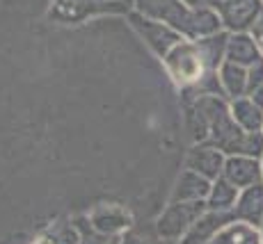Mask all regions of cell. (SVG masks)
I'll use <instances>...</instances> for the list:
<instances>
[{"label": "cell", "instance_id": "6da1fadb", "mask_svg": "<svg viewBox=\"0 0 263 244\" xmlns=\"http://www.w3.org/2000/svg\"><path fill=\"white\" fill-rule=\"evenodd\" d=\"M213 12H217L220 21L231 32H250L252 25L263 14V0H215Z\"/></svg>", "mask_w": 263, "mask_h": 244}, {"label": "cell", "instance_id": "7a4b0ae2", "mask_svg": "<svg viewBox=\"0 0 263 244\" xmlns=\"http://www.w3.org/2000/svg\"><path fill=\"white\" fill-rule=\"evenodd\" d=\"M167 67L181 85H192L201 80L204 75H213L206 67L204 57H201L199 46L195 44H179L167 55Z\"/></svg>", "mask_w": 263, "mask_h": 244}, {"label": "cell", "instance_id": "3957f363", "mask_svg": "<svg viewBox=\"0 0 263 244\" xmlns=\"http://www.w3.org/2000/svg\"><path fill=\"white\" fill-rule=\"evenodd\" d=\"M227 180L231 185H236L238 190H247L263 182V165L261 157H250V155H229L224 162V174Z\"/></svg>", "mask_w": 263, "mask_h": 244}, {"label": "cell", "instance_id": "277c9868", "mask_svg": "<svg viewBox=\"0 0 263 244\" xmlns=\"http://www.w3.org/2000/svg\"><path fill=\"white\" fill-rule=\"evenodd\" d=\"M206 212H209L206 201L174 203V208L160 219V233H165V235H170V237L183 235V233H188L197 223V219H199L201 215H206Z\"/></svg>", "mask_w": 263, "mask_h": 244}, {"label": "cell", "instance_id": "5b68a950", "mask_svg": "<svg viewBox=\"0 0 263 244\" xmlns=\"http://www.w3.org/2000/svg\"><path fill=\"white\" fill-rule=\"evenodd\" d=\"M224 162H227V155L222 153L217 146L206 141V144H199L190 151L188 169L213 182V180H217V178H222V174H224Z\"/></svg>", "mask_w": 263, "mask_h": 244}, {"label": "cell", "instance_id": "8992f818", "mask_svg": "<svg viewBox=\"0 0 263 244\" xmlns=\"http://www.w3.org/2000/svg\"><path fill=\"white\" fill-rule=\"evenodd\" d=\"M236 215L234 212H206L201 215L197 223L185 233V237L181 240V244H209L222 228L227 226L229 221H234Z\"/></svg>", "mask_w": 263, "mask_h": 244}, {"label": "cell", "instance_id": "52a82bcc", "mask_svg": "<svg viewBox=\"0 0 263 244\" xmlns=\"http://www.w3.org/2000/svg\"><path fill=\"white\" fill-rule=\"evenodd\" d=\"M263 55L259 50V46L254 44L250 32H236L229 34V44H227V57L224 62L238 64V67H254L256 62H261Z\"/></svg>", "mask_w": 263, "mask_h": 244}, {"label": "cell", "instance_id": "ba28073f", "mask_svg": "<svg viewBox=\"0 0 263 244\" xmlns=\"http://www.w3.org/2000/svg\"><path fill=\"white\" fill-rule=\"evenodd\" d=\"M234 215H236V219L261 228V223H263V182L240 192L238 201H236V208H234Z\"/></svg>", "mask_w": 263, "mask_h": 244}, {"label": "cell", "instance_id": "9c48e42d", "mask_svg": "<svg viewBox=\"0 0 263 244\" xmlns=\"http://www.w3.org/2000/svg\"><path fill=\"white\" fill-rule=\"evenodd\" d=\"M209 244H263L261 228L252 226L247 221L234 219L229 221Z\"/></svg>", "mask_w": 263, "mask_h": 244}, {"label": "cell", "instance_id": "30bf717a", "mask_svg": "<svg viewBox=\"0 0 263 244\" xmlns=\"http://www.w3.org/2000/svg\"><path fill=\"white\" fill-rule=\"evenodd\" d=\"M211 185L213 182L206 180L204 176L195 174V171H185L181 178L179 187L174 192V203H195V201H206L211 194Z\"/></svg>", "mask_w": 263, "mask_h": 244}, {"label": "cell", "instance_id": "8fae6325", "mask_svg": "<svg viewBox=\"0 0 263 244\" xmlns=\"http://www.w3.org/2000/svg\"><path fill=\"white\" fill-rule=\"evenodd\" d=\"M229 108H231L234 121L245 130V133H263V110L256 108L247 96L231 100Z\"/></svg>", "mask_w": 263, "mask_h": 244}, {"label": "cell", "instance_id": "7c38bea8", "mask_svg": "<svg viewBox=\"0 0 263 244\" xmlns=\"http://www.w3.org/2000/svg\"><path fill=\"white\" fill-rule=\"evenodd\" d=\"M240 196V190L236 185H231L224 176L213 180L211 185V194L206 199V208L211 212H234L236 208V201Z\"/></svg>", "mask_w": 263, "mask_h": 244}, {"label": "cell", "instance_id": "4fadbf2b", "mask_svg": "<svg viewBox=\"0 0 263 244\" xmlns=\"http://www.w3.org/2000/svg\"><path fill=\"white\" fill-rule=\"evenodd\" d=\"M217 78H220L222 91H224L231 100L247 96V69L245 67L224 62L220 67V71H217Z\"/></svg>", "mask_w": 263, "mask_h": 244}, {"label": "cell", "instance_id": "5bb4252c", "mask_svg": "<svg viewBox=\"0 0 263 244\" xmlns=\"http://www.w3.org/2000/svg\"><path fill=\"white\" fill-rule=\"evenodd\" d=\"M259 87H263V59L247 69V94Z\"/></svg>", "mask_w": 263, "mask_h": 244}, {"label": "cell", "instance_id": "9a60e30c", "mask_svg": "<svg viewBox=\"0 0 263 244\" xmlns=\"http://www.w3.org/2000/svg\"><path fill=\"white\" fill-rule=\"evenodd\" d=\"M250 34H252V39H254V44L259 46V50H261V55H263V14L259 16V21L252 25Z\"/></svg>", "mask_w": 263, "mask_h": 244}, {"label": "cell", "instance_id": "2e32d148", "mask_svg": "<svg viewBox=\"0 0 263 244\" xmlns=\"http://www.w3.org/2000/svg\"><path fill=\"white\" fill-rule=\"evenodd\" d=\"M215 0H185V5H190L192 9H211Z\"/></svg>", "mask_w": 263, "mask_h": 244}, {"label": "cell", "instance_id": "e0dca14e", "mask_svg": "<svg viewBox=\"0 0 263 244\" xmlns=\"http://www.w3.org/2000/svg\"><path fill=\"white\" fill-rule=\"evenodd\" d=\"M247 98H250L252 103L256 105V108H261V110H263V87L254 89V91H250V94H247Z\"/></svg>", "mask_w": 263, "mask_h": 244}, {"label": "cell", "instance_id": "ac0fdd59", "mask_svg": "<svg viewBox=\"0 0 263 244\" xmlns=\"http://www.w3.org/2000/svg\"><path fill=\"white\" fill-rule=\"evenodd\" d=\"M261 235H263V223H261Z\"/></svg>", "mask_w": 263, "mask_h": 244}, {"label": "cell", "instance_id": "d6986e66", "mask_svg": "<svg viewBox=\"0 0 263 244\" xmlns=\"http://www.w3.org/2000/svg\"><path fill=\"white\" fill-rule=\"evenodd\" d=\"M261 165H263V155H261Z\"/></svg>", "mask_w": 263, "mask_h": 244}]
</instances>
